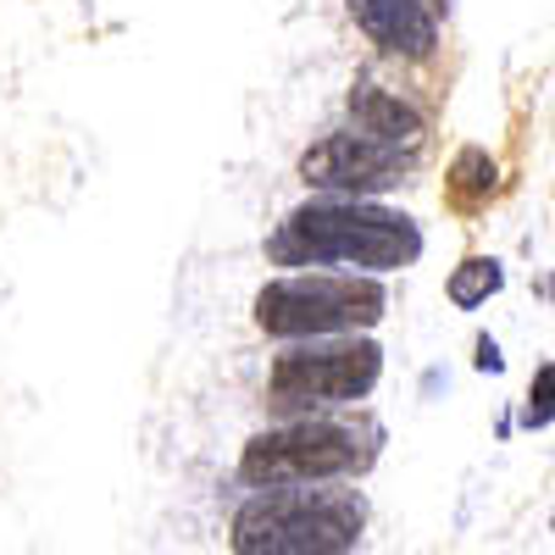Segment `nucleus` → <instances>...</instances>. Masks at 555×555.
<instances>
[{"label": "nucleus", "instance_id": "f257e3e1", "mask_svg": "<svg viewBox=\"0 0 555 555\" xmlns=\"http://www.w3.org/2000/svg\"><path fill=\"white\" fill-rule=\"evenodd\" d=\"M423 256V228L405 211L334 195L295 206L267 240L272 267H361V272H400Z\"/></svg>", "mask_w": 555, "mask_h": 555}, {"label": "nucleus", "instance_id": "f03ea898", "mask_svg": "<svg viewBox=\"0 0 555 555\" xmlns=\"http://www.w3.org/2000/svg\"><path fill=\"white\" fill-rule=\"evenodd\" d=\"M366 500L345 483L256 489L228 528L234 555H356Z\"/></svg>", "mask_w": 555, "mask_h": 555}, {"label": "nucleus", "instance_id": "7ed1b4c3", "mask_svg": "<svg viewBox=\"0 0 555 555\" xmlns=\"http://www.w3.org/2000/svg\"><path fill=\"white\" fill-rule=\"evenodd\" d=\"M384 428L366 416H295L256 434L240 455V478L250 489H289V483H345L378 461Z\"/></svg>", "mask_w": 555, "mask_h": 555}, {"label": "nucleus", "instance_id": "20e7f679", "mask_svg": "<svg viewBox=\"0 0 555 555\" xmlns=\"http://www.w3.org/2000/svg\"><path fill=\"white\" fill-rule=\"evenodd\" d=\"M378 373H384V350L373 339H356V334L311 339V345L295 339L267 373V411L295 423V416L356 405L378 389Z\"/></svg>", "mask_w": 555, "mask_h": 555}, {"label": "nucleus", "instance_id": "39448f33", "mask_svg": "<svg viewBox=\"0 0 555 555\" xmlns=\"http://www.w3.org/2000/svg\"><path fill=\"white\" fill-rule=\"evenodd\" d=\"M384 306H389V295L378 278L289 272V278H272L256 295V328L267 339H334V334L373 328Z\"/></svg>", "mask_w": 555, "mask_h": 555}, {"label": "nucleus", "instance_id": "423d86ee", "mask_svg": "<svg viewBox=\"0 0 555 555\" xmlns=\"http://www.w3.org/2000/svg\"><path fill=\"white\" fill-rule=\"evenodd\" d=\"M405 151L395 145H378V139H366V133H328V139H317V145L300 156V183L306 190H328V195H378V190H395L400 172H405Z\"/></svg>", "mask_w": 555, "mask_h": 555}, {"label": "nucleus", "instance_id": "0eeeda50", "mask_svg": "<svg viewBox=\"0 0 555 555\" xmlns=\"http://www.w3.org/2000/svg\"><path fill=\"white\" fill-rule=\"evenodd\" d=\"M345 7L384 56H428L439 44L444 0H345Z\"/></svg>", "mask_w": 555, "mask_h": 555}, {"label": "nucleus", "instance_id": "6e6552de", "mask_svg": "<svg viewBox=\"0 0 555 555\" xmlns=\"http://www.w3.org/2000/svg\"><path fill=\"white\" fill-rule=\"evenodd\" d=\"M350 117H356V133L378 139V145H395V151H416L423 133H428L423 112H416L411 101H400V95H389V89H378V83L350 89Z\"/></svg>", "mask_w": 555, "mask_h": 555}, {"label": "nucleus", "instance_id": "1a4fd4ad", "mask_svg": "<svg viewBox=\"0 0 555 555\" xmlns=\"http://www.w3.org/2000/svg\"><path fill=\"white\" fill-rule=\"evenodd\" d=\"M494 162H489V151H478V145H467V151H455V162H450V178H444V195H450V206H461V211H478L489 195H494Z\"/></svg>", "mask_w": 555, "mask_h": 555}, {"label": "nucleus", "instance_id": "9d476101", "mask_svg": "<svg viewBox=\"0 0 555 555\" xmlns=\"http://www.w3.org/2000/svg\"><path fill=\"white\" fill-rule=\"evenodd\" d=\"M500 284H505V272H500V261L494 256H473V261H461L455 272H450V306L455 311H478L489 295H500Z\"/></svg>", "mask_w": 555, "mask_h": 555}, {"label": "nucleus", "instance_id": "9b49d317", "mask_svg": "<svg viewBox=\"0 0 555 555\" xmlns=\"http://www.w3.org/2000/svg\"><path fill=\"white\" fill-rule=\"evenodd\" d=\"M555 423V361L533 366V384L522 400V428H550Z\"/></svg>", "mask_w": 555, "mask_h": 555}, {"label": "nucleus", "instance_id": "f8f14e48", "mask_svg": "<svg viewBox=\"0 0 555 555\" xmlns=\"http://www.w3.org/2000/svg\"><path fill=\"white\" fill-rule=\"evenodd\" d=\"M478 373H505V356H500V345L489 339V334H478Z\"/></svg>", "mask_w": 555, "mask_h": 555}, {"label": "nucleus", "instance_id": "ddd939ff", "mask_svg": "<svg viewBox=\"0 0 555 555\" xmlns=\"http://www.w3.org/2000/svg\"><path fill=\"white\" fill-rule=\"evenodd\" d=\"M550 522H555V512H550Z\"/></svg>", "mask_w": 555, "mask_h": 555}]
</instances>
